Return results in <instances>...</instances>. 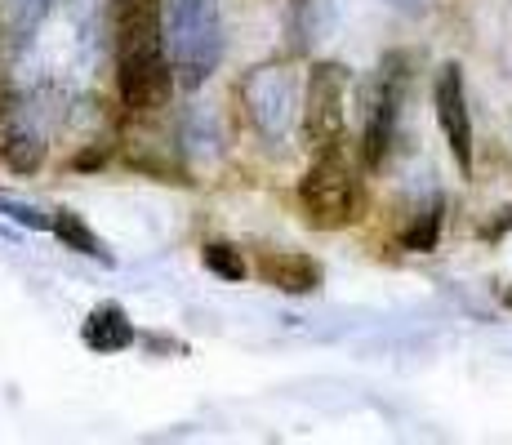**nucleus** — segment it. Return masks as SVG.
Instances as JSON below:
<instances>
[{"label":"nucleus","mask_w":512,"mask_h":445,"mask_svg":"<svg viewBox=\"0 0 512 445\" xmlns=\"http://www.w3.org/2000/svg\"><path fill=\"white\" fill-rule=\"evenodd\" d=\"M49 14H54V0H5V36L18 49H27Z\"/></svg>","instance_id":"11"},{"label":"nucleus","mask_w":512,"mask_h":445,"mask_svg":"<svg viewBox=\"0 0 512 445\" xmlns=\"http://www.w3.org/2000/svg\"><path fill=\"white\" fill-rule=\"evenodd\" d=\"M348 85L352 72L343 63H317L308 76V98H303V138L312 152H330L343 143L348 130Z\"/></svg>","instance_id":"4"},{"label":"nucleus","mask_w":512,"mask_h":445,"mask_svg":"<svg viewBox=\"0 0 512 445\" xmlns=\"http://www.w3.org/2000/svg\"><path fill=\"white\" fill-rule=\"evenodd\" d=\"M54 236L63 241V250H76V254H85V259L112 263V254L103 250V241L90 232V223H85L76 210H54Z\"/></svg>","instance_id":"12"},{"label":"nucleus","mask_w":512,"mask_h":445,"mask_svg":"<svg viewBox=\"0 0 512 445\" xmlns=\"http://www.w3.org/2000/svg\"><path fill=\"white\" fill-rule=\"evenodd\" d=\"M165 45L183 89H201L223 58L219 0H165Z\"/></svg>","instance_id":"1"},{"label":"nucleus","mask_w":512,"mask_h":445,"mask_svg":"<svg viewBox=\"0 0 512 445\" xmlns=\"http://www.w3.org/2000/svg\"><path fill=\"white\" fill-rule=\"evenodd\" d=\"M205 267H210L214 276H219V281H245V272H250V267H245V259H241V250H236V245H228V241H214V245H205Z\"/></svg>","instance_id":"15"},{"label":"nucleus","mask_w":512,"mask_h":445,"mask_svg":"<svg viewBox=\"0 0 512 445\" xmlns=\"http://www.w3.org/2000/svg\"><path fill=\"white\" fill-rule=\"evenodd\" d=\"M432 103H437V121L450 143V156L468 174L472 170V116H468V94H464V67L459 63H441L437 81H432Z\"/></svg>","instance_id":"7"},{"label":"nucleus","mask_w":512,"mask_h":445,"mask_svg":"<svg viewBox=\"0 0 512 445\" xmlns=\"http://www.w3.org/2000/svg\"><path fill=\"white\" fill-rule=\"evenodd\" d=\"M299 5H303V0H299Z\"/></svg>","instance_id":"19"},{"label":"nucleus","mask_w":512,"mask_h":445,"mask_svg":"<svg viewBox=\"0 0 512 445\" xmlns=\"http://www.w3.org/2000/svg\"><path fill=\"white\" fill-rule=\"evenodd\" d=\"M0 161L14 174H36L45 161V143L36 134H9L5 143H0Z\"/></svg>","instance_id":"13"},{"label":"nucleus","mask_w":512,"mask_h":445,"mask_svg":"<svg viewBox=\"0 0 512 445\" xmlns=\"http://www.w3.org/2000/svg\"><path fill=\"white\" fill-rule=\"evenodd\" d=\"M392 5H397V9H406V14H419V9H423V0H392Z\"/></svg>","instance_id":"17"},{"label":"nucleus","mask_w":512,"mask_h":445,"mask_svg":"<svg viewBox=\"0 0 512 445\" xmlns=\"http://www.w3.org/2000/svg\"><path fill=\"white\" fill-rule=\"evenodd\" d=\"M241 103H245V116L254 121V130L268 143H281L294 125V112H299L294 72L290 67H254L241 81Z\"/></svg>","instance_id":"5"},{"label":"nucleus","mask_w":512,"mask_h":445,"mask_svg":"<svg viewBox=\"0 0 512 445\" xmlns=\"http://www.w3.org/2000/svg\"><path fill=\"white\" fill-rule=\"evenodd\" d=\"M437 236H441V201H432L428 210H419L415 223L401 232V245H406L410 254H428V250H437Z\"/></svg>","instance_id":"14"},{"label":"nucleus","mask_w":512,"mask_h":445,"mask_svg":"<svg viewBox=\"0 0 512 445\" xmlns=\"http://www.w3.org/2000/svg\"><path fill=\"white\" fill-rule=\"evenodd\" d=\"M259 276L281 294H317L321 290V263L294 250H263Z\"/></svg>","instance_id":"9"},{"label":"nucleus","mask_w":512,"mask_h":445,"mask_svg":"<svg viewBox=\"0 0 512 445\" xmlns=\"http://www.w3.org/2000/svg\"><path fill=\"white\" fill-rule=\"evenodd\" d=\"M116 81H121V98L130 112H161V107H170V94L174 85H179V72H174L170 58H147V63H125L116 67Z\"/></svg>","instance_id":"8"},{"label":"nucleus","mask_w":512,"mask_h":445,"mask_svg":"<svg viewBox=\"0 0 512 445\" xmlns=\"http://www.w3.org/2000/svg\"><path fill=\"white\" fill-rule=\"evenodd\" d=\"M0 214H5L9 223L27 227V232H54V214H45L41 205H32V201H18V196H0Z\"/></svg>","instance_id":"16"},{"label":"nucleus","mask_w":512,"mask_h":445,"mask_svg":"<svg viewBox=\"0 0 512 445\" xmlns=\"http://www.w3.org/2000/svg\"><path fill=\"white\" fill-rule=\"evenodd\" d=\"M410 58L406 54H388L379 63V72L366 81V98H361V161L370 170H379L392 152V138H397V121H401V103H406V72Z\"/></svg>","instance_id":"3"},{"label":"nucleus","mask_w":512,"mask_h":445,"mask_svg":"<svg viewBox=\"0 0 512 445\" xmlns=\"http://www.w3.org/2000/svg\"><path fill=\"white\" fill-rule=\"evenodd\" d=\"M116 67L165 54V0H112Z\"/></svg>","instance_id":"6"},{"label":"nucleus","mask_w":512,"mask_h":445,"mask_svg":"<svg viewBox=\"0 0 512 445\" xmlns=\"http://www.w3.org/2000/svg\"><path fill=\"white\" fill-rule=\"evenodd\" d=\"M299 201H303L308 223L321 227V232H339V227H348V223L361 219L366 196H361L357 165L348 161L343 143L330 147V152H317L312 170L303 174V183H299Z\"/></svg>","instance_id":"2"},{"label":"nucleus","mask_w":512,"mask_h":445,"mask_svg":"<svg viewBox=\"0 0 512 445\" xmlns=\"http://www.w3.org/2000/svg\"><path fill=\"white\" fill-rule=\"evenodd\" d=\"M0 23H5V0H0Z\"/></svg>","instance_id":"18"},{"label":"nucleus","mask_w":512,"mask_h":445,"mask_svg":"<svg viewBox=\"0 0 512 445\" xmlns=\"http://www.w3.org/2000/svg\"><path fill=\"white\" fill-rule=\"evenodd\" d=\"M81 339H85V348L98 356H116V352L134 348V321L125 316L121 303H98V308L85 316Z\"/></svg>","instance_id":"10"}]
</instances>
